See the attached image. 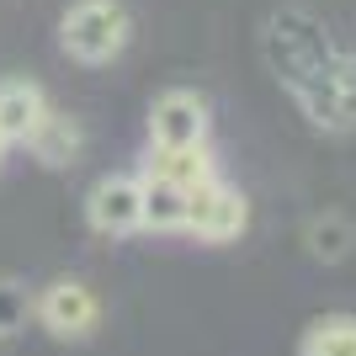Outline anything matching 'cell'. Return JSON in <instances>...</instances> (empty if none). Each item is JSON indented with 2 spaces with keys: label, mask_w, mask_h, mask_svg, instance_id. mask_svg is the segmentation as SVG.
<instances>
[{
  "label": "cell",
  "mask_w": 356,
  "mask_h": 356,
  "mask_svg": "<svg viewBox=\"0 0 356 356\" xmlns=\"http://www.w3.org/2000/svg\"><path fill=\"white\" fill-rule=\"evenodd\" d=\"M138 176H154V181H170L181 192H192L197 181L218 176V154H213L208 138L202 144H149L144 160H138Z\"/></svg>",
  "instance_id": "cell-8"
},
{
  "label": "cell",
  "mask_w": 356,
  "mask_h": 356,
  "mask_svg": "<svg viewBox=\"0 0 356 356\" xmlns=\"http://www.w3.org/2000/svg\"><path fill=\"white\" fill-rule=\"evenodd\" d=\"M181 223H186V192L170 181L144 176V229L149 234H181Z\"/></svg>",
  "instance_id": "cell-13"
},
{
  "label": "cell",
  "mask_w": 356,
  "mask_h": 356,
  "mask_svg": "<svg viewBox=\"0 0 356 356\" xmlns=\"http://www.w3.org/2000/svg\"><path fill=\"white\" fill-rule=\"evenodd\" d=\"M245 223H250V202H245V192L223 170L208 176V181H197L192 192H186V223H181V234H192L197 245H234L245 234Z\"/></svg>",
  "instance_id": "cell-3"
},
{
  "label": "cell",
  "mask_w": 356,
  "mask_h": 356,
  "mask_svg": "<svg viewBox=\"0 0 356 356\" xmlns=\"http://www.w3.org/2000/svg\"><path fill=\"white\" fill-rule=\"evenodd\" d=\"M6 149H11V144H6V134H0V160H6Z\"/></svg>",
  "instance_id": "cell-15"
},
{
  "label": "cell",
  "mask_w": 356,
  "mask_h": 356,
  "mask_svg": "<svg viewBox=\"0 0 356 356\" xmlns=\"http://www.w3.org/2000/svg\"><path fill=\"white\" fill-rule=\"evenodd\" d=\"M303 118L325 134H356V54H335L309 86L293 90Z\"/></svg>",
  "instance_id": "cell-4"
},
{
  "label": "cell",
  "mask_w": 356,
  "mask_h": 356,
  "mask_svg": "<svg viewBox=\"0 0 356 356\" xmlns=\"http://www.w3.org/2000/svg\"><path fill=\"white\" fill-rule=\"evenodd\" d=\"M303 245H309L314 261L335 266V261H346V255L356 250V223L346 218V213H314L309 229H303Z\"/></svg>",
  "instance_id": "cell-11"
},
{
  "label": "cell",
  "mask_w": 356,
  "mask_h": 356,
  "mask_svg": "<svg viewBox=\"0 0 356 356\" xmlns=\"http://www.w3.org/2000/svg\"><path fill=\"white\" fill-rule=\"evenodd\" d=\"M208 138V102L186 86H170L149 102V144H202Z\"/></svg>",
  "instance_id": "cell-7"
},
{
  "label": "cell",
  "mask_w": 356,
  "mask_h": 356,
  "mask_svg": "<svg viewBox=\"0 0 356 356\" xmlns=\"http://www.w3.org/2000/svg\"><path fill=\"white\" fill-rule=\"evenodd\" d=\"M134 38V16L122 0H70V11L59 16V48L74 64L102 70L128 48Z\"/></svg>",
  "instance_id": "cell-2"
},
{
  "label": "cell",
  "mask_w": 356,
  "mask_h": 356,
  "mask_svg": "<svg viewBox=\"0 0 356 356\" xmlns=\"http://www.w3.org/2000/svg\"><path fill=\"white\" fill-rule=\"evenodd\" d=\"M27 319H32V287L16 277H0V341L27 330Z\"/></svg>",
  "instance_id": "cell-14"
},
{
  "label": "cell",
  "mask_w": 356,
  "mask_h": 356,
  "mask_svg": "<svg viewBox=\"0 0 356 356\" xmlns=\"http://www.w3.org/2000/svg\"><path fill=\"white\" fill-rule=\"evenodd\" d=\"M86 223H90V234H102V239L138 234L144 229V176L138 170L102 176L86 192Z\"/></svg>",
  "instance_id": "cell-6"
},
{
  "label": "cell",
  "mask_w": 356,
  "mask_h": 356,
  "mask_svg": "<svg viewBox=\"0 0 356 356\" xmlns=\"http://www.w3.org/2000/svg\"><path fill=\"white\" fill-rule=\"evenodd\" d=\"M48 118V96L27 74H0V134L6 144H27V134Z\"/></svg>",
  "instance_id": "cell-9"
},
{
  "label": "cell",
  "mask_w": 356,
  "mask_h": 356,
  "mask_svg": "<svg viewBox=\"0 0 356 356\" xmlns=\"http://www.w3.org/2000/svg\"><path fill=\"white\" fill-rule=\"evenodd\" d=\"M298 356H356V314H319L298 335Z\"/></svg>",
  "instance_id": "cell-12"
},
{
  "label": "cell",
  "mask_w": 356,
  "mask_h": 356,
  "mask_svg": "<svg viewBox=\"0 0 356 356\" xmlns=\"http://www.w3.org/2000/svg\"><path fill=\"white\" fill-rule=\"evenodd\" d=\"M261 48H266L271 74H277L287 90L309 86L314 74H319L330 59H335V48H330V32L319 27V22H314L303 6H282V11L271 16L266 32H261Z\"/></svg>",
  "instance_id": "cell-1"
},
{
  "label": "cell",
  "mask_w": 356,
  "mask_h": 356,
  "mask_svg": "<svg viewBox=\"0 0 356 356\" xmlns=\"http://www.w3.org/2000/svg\"><path fill=\"white\" fill-rule=\"evenodd\" d=\"M27 149H32V160H38V165H48V170H64V165L80 160L86 134H80V122H74L70 112H54V106H48V118L27 134Z\"/></svg>",
  "instance_id": "cell-10"
},
{
  "label": "cell",
  "mask_w": 356,
  "mask_h": 356,
  "mask_svg": "<svg viewBox=\"0 0 356 356\" xmlns=\"http://www.w3.org/2000/svg\"><path fill=\"white\" fill-rule=\"evenodd\" d=\"M32 319L54 341H86V335L102 330V298L90 293L80 277H59L43 293H32Z\"/></svg>",
  "instance_id": "cell-5"
}]
</instances>
